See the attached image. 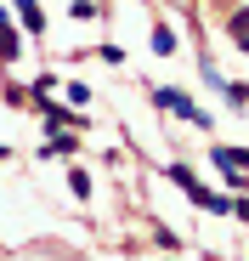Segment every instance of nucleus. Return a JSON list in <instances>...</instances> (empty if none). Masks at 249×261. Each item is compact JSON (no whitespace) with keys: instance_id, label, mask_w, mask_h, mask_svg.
Listing matches in <instances>:
<instances>
[{"instance_id":"f257e3e1","label":"nucleus","mask_w":249,"mask_h":261,"mask_svg":"<svg viewBox=\"0 0 249 261\" xmlns=\"http://www.w3.org/2000/svg\"><path fill=\"white\" fill-rule=\"evenodd\" d=\"M170 176H176V182L187 188V199H193V204H204V210H232V204H227L221 193H210V188H198V176H193V170H187V165H176V170H170Z\"/></svg>"},{"instance_id":"f03ea898","label":"nucleus","mask_w":249,"mask_h":261,"mask_svg":"<svg viewBox=\"0 0 249 261\" xmlns=\"http://www.w3.org/2000/svg\"><path fill=\"white\" fill-rule=\"evenodd\" d=\"M153 102H159V108H170V114H181V119H193V125H204V108H193L181 91H153Z\"/></svg>"},{"instance_id":"7ed1b4c3","label":"nucleus","mask_w":249,"mask_h":261,"mask_svg":"<svg viewBox=\"0 0 249 261\" xmlns=\"http://www.w3.org/2000/svg\"><path fill=\"white\" fill-rule=\"evenodd\" d=\"M17 12H23V23L40 34V29H46V17H40V0H17Z\"/></svg>"},{"instance_id":"20e7f679","label":"nucleus","mask_w":249,"mask_h":261,"mask_svg":"<svg viewBox=\"0 0 249 261\" xmlns=\"http://www.w3.org/2000/svg\"><path fill=\"white\" fill-rule=\"evenodd\" d=\"M153 51H159V57H170V51H176V34H170V29H164V23L153 29Z\"/></svg>"},{"instance_id":"39448f33","label":"nucleus","mask_w":249,"mask_h":261,"mask_svg":"<svg viewBox=\"0 0 249 261\" xmlns=\"http://www.w3.org/2000/svg\"><path fill=\"white\" fill-rule=\"evenodd\" d=\"M232 34H238V40H249V12H232Z\"/></svg>"}]
</instances>
